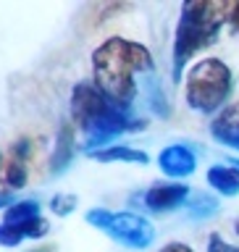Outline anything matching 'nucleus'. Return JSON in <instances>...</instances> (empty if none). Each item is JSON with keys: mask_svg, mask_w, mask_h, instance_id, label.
<instances>
[{"mask_svg": "<svg viewBox=\"0 0 239 252\" xmlns=\"http://www.w3.org/2000/svg\"><path fill=\"white\" fill-rule=\"evenodd\" d=\"M153 71V55L145 45L124 37H110L92 53L95 87L110 102L129 110L137 97V76Z\"/></svg>", "mask_w": 239, "mask_h": 252, "instance_id": "nucleus-1", "label": "nucleus"}, {"mask_svg": "<svg viewBox=\"0 0 239 252\" xmlns=\"http://www.w3.org/2000/svg\"><path fill=\"white\" fill-rule=\"evenodd\" d=\"M71 116H74L79 129L84 131L87 153L110 147V142L121 134L145 129L142 118H134L132 110L110 102L98 87L87 82H79L71 92Z\"/></svg>", "mask_w": 239, "mask_h": 252, "instance_id": "nucleus-2", "label": "nucleus"}, {"mask_svg": "<svg viewBox=\"0 0 239 252\" xmlns=\"http://www.w3.org/2000/svg\"><path fill=\"white\" fill-rule=\"evenodd\" d=\"M232 11L234 3H221V0H189L181 5V19L173 39V82L181 79L192 55L216 42L224 21L232 19Z\"/></svg>", "mask_w": 239, "mask_h": 252, "instance_id": "nucleus-3", "label": "nucleus"}, {"mask_svg": "<svg viewBox=\"0 0 239 252\" xmlns=\"http://www.w3.org/2000/svg\"><path fill=\"white\" fill-rule=\"evenodd\" d=\"M232 87L234 79L226 63L218 58H205L195 63L187 74V102L200 113H213L229 100Z\"/></svg>", "mask_w": 239, "mask_h": 252, "instance_id": "nucleus-4", "label": "nucleus"}, {"mask_svg": "<svg viewBox=\"0 0 239 252\" xmlns=\"http://www.w3.org/2000/svg\"><path fill=\"white\" fill-rule=\"evenodd\" d=\"M87 220L132 250H145L155 239L153 226L142 216H134V213H108L105 208H95L87 213Z\"/></svg>", "mask_w": 239, "mask_h": 252, "instance_id": "nucleus-5", "label": "nucleus"}, {"mask_svg": "<svg viewBox=\"0 0 239 252\" xmlns=\"http://www.w3.org/2000/svg\"><path fill=\"white\" fill-rule=\"evenodd\" d=\"M158 165H161V171L166 176L171 179H184L189 173H195L197 168V158L189 147L184 145H171L161 150V155H158Z\"/></svg>", "mask_w": 239, "mask_h": 252, "instance_id": "nucleus-6", "label": "nucleus"}, {"mask_svg": "<svg viewBox=\"0 0 239 252\" xmlns=\"http://www.w3.org/2000/svg\"><path fill=\"white\" fill-rule=\"evenodd\" d=\"M142 200H145V205L153 213H166V210H173L189 200V187H184V184H155L147 189Z\"/></svg>", "mask_w": 239, "mask_h": 252, "instance_id": "nucleus-7", "label": "nucleus"}, {"mask_svg": "<svg viewBox=\"0 0 239 252\" xmlns=\"http://www.w3.org/2000/svg\"><path fill=\"white\" fill-rule=\"evenodd\" d=\"M210 134L221 142V145L239 150V102L226 105L216 118H213Z\"/></svg>", "mask_w": 239, "mask_h": 252, "instance_id": "nucleus-8", "label": "nucleus"}, {"mask_svg": "<svg viewBox=\"0 0 239 252\" xmlns=\"http://www.w3.org/2000/svg\"><path fill=\"white\" fill-rule=\"evenodd\" d=\"M47 228L50 226H47L45 218H34V220H27V223H16V226L0 223V244L16 247L24 239H39V236H45Z\"/></svg>", "mask_w": 239, "mask_h": 252, "instance_id": "nucleus-9", "label": "nucleus"}, {"mask_svg": "<svg viewBox=\"0 0 239 252\" xmlns=\"http://www.w3.org/2000/svg\"><path fill=\"white\" fill-rule=\"evenodd\" d=\"M27 184V165L21 158L11 155H0V192L8 197V192H16Z\"/></svg>", "mask_w": 239, "mask_h": 252, "instance_id": "nucleus-10", "label": "nucleus"}, {"mask_svg": "<svg viewBox=\"0 0 239 252\" xmlns=\"http://www.w3.org/2000/svg\"><path fill=\"white\" fill-rule=\"evenodd\" d=\"M92 158V160L98 163H139L145 165L147 163V153H142L137 147H129V145H110V147H102V150H92V153H87Z\"/></svg>", "mask_w": 239, "mask_h": 252, "instance_id": "nucleus-11", "label": "nucleus"}, {"mask_svg": "<svg viewBox=\"0 0 239 252\" xmlns=\"http://www.w3.org/2000/svg\"><path fill=\"white\" fill-rule=\"evenodd\" d=\"M208 184L216 189V192L226 194V197L239 194V168L232 165V163H229V165H210Z\"/></svg>", "mask_w": 239, "mask_h": 252, "instance_id": "nucleus-12", "label": "nucleus"}, {"mask_svg": "<svg viewBox=\"0 0 239 252\" xmlns=\"http://www.w3.org/2000/svg\"><path fill=\"white\" fill-rule=\"evenodd\" d=\"M71 155H74V129L71 126H61L58 139H55V153L50 158V171L61 173L71 163Z\"/></svg>", "mask_w": 239, "mask_h": 252, "instance_id": "nucleus-13", "label": "nucleus"}, {"mask_svg": "<svg viewBox=\"0 0 239 252\" xmlns=\"http://www.w3.org/2000/svg\"><path fill=\"white\" fill-rule=\"evenodd\" d=\"M39 218V205L34 200H24V202H13L11 208H5L3 223L16 226V223H27V220Z\"/></svg>", "mask_w": 239, "mask_h": 252, "instance_id": "nucleus-14", "label": "nucleus"}, {"mask_svg": "<svg viewBox=\"0 0 239 252\" xmlns=\"http://www.w3.org/2000/svg\"><path fill=\"white\" fill-rule=\"evenodd\" d=\"M189 208H192V216L203 218V216H210V213H216V200H210L208 194H192V200H189Z\"/></svg>", "mask_w": 239, "mask_h": 252, "instance_id": "nucleus-15", "label": "nucleus"}, {"mask_svg": "<svg viewBox=\"0 0 239 252\" xmlns=\"http://www.w3.org/2000/svg\"><path fill=\"white\" fill-rule=\"evenodd\" d=\"M50 208H53V213H58V216H68V213L76 208V197L74 194H55L50 200Z\"/></svg>", "mask_w": 239, "mask_h": 252, "instance_id": "nucleus-16", "label": "nucleus"}, {"mask_svg": "<svg viewBox=\"0 0 239 252\" xmlns=\"http://www.w3.org/2000/svg\"><path fill=\"white\" fill-rule=\"evenodd\" d=\"M208 252H234V247H232V244H226L218 234H213L210 242H208Z\"/></svg>", "mask_w": 239, "mask_h": 252, "instance_id": "nucleus-17", "label": "nucleus"}, {"mask_svg": "<svg viewBox=\"0 0 239 252\" xmlns=\"http://www.w3.org/2000/svg\"><path fill=\"white\" fill-rule=\"evenodd\" d=\"M161 252H195V250L187 247V244H181V242H171V244H166Z\"/></svg>", "mask_w": 239, "mask_h": 252, "instance_id": "nucleus-18", "label": "nucleus"}, {"mask_svg": "<svg viewBox=\"0 0 239 252\" xmlns=\"http://www.w3.org/2000/svg\"><path fill=\"white\" fill-rule=\"evenodd\" d=\"M229 21H232L234 32L239 34V3H234V11H232V19H229Z\"/></svg>", "mask_w": 239, "mask_h": 252, "instance_id": "nucleus-19", "label": "nucleus"}, {"mask_svg": "<svg viewBox=\"0 0 239 252\" xmlns=\"http://www.w3.org/2000/svg\"><path fill=\"white\" fill-rule=\"evenodd\" d=\"M11 202V197H5V194H0V208H5V205Z\"/></svg>", "mask_w": 239, "mask_h": 252, "instance_id": "nucleus-20", "label": "nucleus"}, {"mask_svg": "<svg viewBox=\"0 0 239 252\" xmlns=\"http://www.w3.org/2000/svg\"><path fill=\"white\" fill-rule=\"evenodd\" d=\"M234 231H237V234H239V220H237V226H234Z\"/></svg>", "mask_w": 239, "mask_h": 252, "instance_id": "nucleus-21", "label": "nucleus"}, {"mask_svg": "<svg viewBox=\"0 0 239 252\" xmlns=\"http://www.w3.org/2000/svg\"><path fill=\"white\" fill-rule=\"evenodd\" d=\"M232 165H237V168H239V160H232Z\"/></svg>", "mask_w": 239, "mask_h": 252, "instance_id": "nucleus-22", "label": "nucleus"}, {"mask_svg": "<svg viewBox=\"0 0 239 252\" xmlns=\"http://www.w3.org/2000/svg\"><path fill=\"white\" fill-rule=\"evenodd\" d=\"M234 252H239V247H234Z\"/></svg>", "mask_w": 239, "mask_h": 252, "instance_id": "nucleus-23", "label": "nucleus"}, {"mask_svg": "<svg viewBox=\"0 0 239 252\" xmlns=\"http://www.w3.org/2000/svg\"><path fill=\"white\" fill-rule=\"evenodd\" d=\"M45 252H47V250H45Z\"/></svg>", "mask_w": 239, "mask_h": 252, "instance_id": "nucleus-24", "label": "nucleus"}]
</instances>
